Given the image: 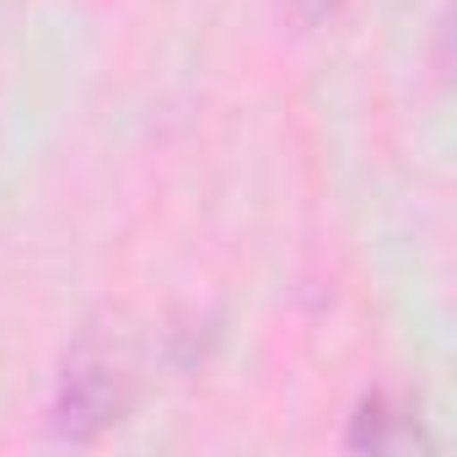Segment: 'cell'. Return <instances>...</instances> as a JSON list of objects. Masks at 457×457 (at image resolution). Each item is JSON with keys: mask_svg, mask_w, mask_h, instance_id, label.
Returning a JSON list of instances; mask_svg holds the SVG:
<instances>
[{"mask_svg": "<svg viewBox=\"0 0 457 457\" xmlns=\"http://www.w3.org/2000/svg\"><path fill=\"white\" fill-rule=\"evenodd\" d=\"M124 409H129V361L113 345L87 339L65 361V377H60V393H54V430L71 436V441H92Z\"/></svg>", "mask_w": 457, "mask_h": 457, "instance_id": "6da1fadb", "label": "cell"}, {"mask_svg": "<svg viewBox=\"0 0 457 457\" xmlns=\"http://www.w3.org/2000/svg\"><path fill=\"white\" fill-rule=\"evenodd\" d=\"M409 441H420V420H414V409H409L403 398H393V393H371V398L361 403V414H355L350 446L398 452V446H409Z\"/></svg>", "mask_w": 457, "mask_h": 457, "instance_id": "7a4b0ae2", "label": "cell"}, {"mask_svg": "<svg viewBox=\"0 0 457 457\" xmlns=\"http://www.w3.org/2000/svg\"><path fill=\"white\" fill-rule=\"evenodd\" d=\"M286 6H291L302 22H323V17H334V12L345 6V0H286Z\"/></svg>", "mask_w": 457, "mask_h": 457, "instance_id": "3957f363", "label": "cell"}]
</instances>
